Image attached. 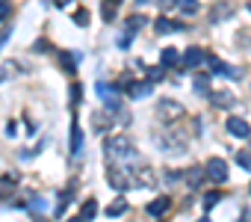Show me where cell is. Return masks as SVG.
<instances>
[{"label":"cell","instance_id":"cb8c5ba5","mask_svg":"<svg viewBox=\"0 0 251 222\" xmlns=\"http://www.w3.org/2000/svg\"><path fill=\"white\" fill-rule=\"evenodd\" d=\"M148 80H163V68H148Z\"/></svg>","mask_w":251,"mask_h":222},{"label":"cell","instance_id":"6da1fadb","mask_svg":"<svg viewBox=\"0 0 251 222\" xmlns=\"http://www.w3.org/2000/svg\"><path fill=\"white\" fill-rule=\"evenodd\" d=\"M106 154L115 157V160H130L133 157V142L127 137H112V139H106Z\"/></svg>","mask_w":251,"mask_h":222},{"label":"cell","instance_id":"8fae6325","mask_svg":"<svg viewBox=\"0 0 251 222\" xmlns=\"http://www.w3.org/2000/svg\"><path fill=\"white\" fill-rule=\"evenodd\" d=\"M166 210H169V198H154V201L148 204V213H151V216H163Z\"/></svg>","mask_w":251,"mask_h":222},{"label":"cell","instance_id":"d6986e66","mask_svg":"<svg viewBox=\"0 0 251 222\" xmlns=\"http://www.w3.org/2000/svg\"><path fill=\"white\" fill-rule=\"evenodd\" d=\"M219 201H222V193H207L204 195V210H213Z\"/></svg>","mask_w":251,"mask_h":222},{"label":"cell","instance_id":"ba28073f","mask_svg":"<svg viewBox=\"0 0 251 222\" xmlns=\"http://www.w3.org/2000/svg\"><path fill=\"white\" fill-rule=\"evenodd\" d=\"M154 27H157V33H163V36H166V33H177V30H186L180 21H172V18H157V21H154Z\"/></svg>","mask_w":251,"mask_h":222},{"label":"cell","instance_id":"30bf717a","mask_svg":"<svg viewBox=\"0 0 251 222\" xmlns=\"http://www.w3.org/2000/svg\"><path fill=\"white\" fill-rule=\"evenodd\" d=\"M80 148H83V131H80V125L74 122V125H71V154H80Z\"/></svg>","mask_w":251,"mask_h":222},{"label":"cell","instance_id":"f1b7e54d","mask_svg":"<svg viewBox=\"0 0 251 222\" xmlns=\"http://www.w3.org/2000/svg\"><path fill=\"white\" fill-rule=\"evenodd\" d=\"M248 12H251V3H248Z\"/></svg>","mask_w":251,"mask_h":222},{"label":"cell","instance_id":"603a6c76","mask_svg":"<svg viewBox=\"0 0 251 222\" xmlns=\"http://www.w3.org/2000/svg\"><path fill=\"white\" fill-rule=\"evenodd\" d=\"M9 12H12V9H9V3H6V0H0V21H6V18H9Z\"/></svg>","mask_w":251,"mask_h":222},{"label":"cell","instance_id":"d4e9b609","mask_svg":"<svg viewBox=\"0 0 251 222\" xmlns=\"http://www.w3.org/2000/svg\"><path fill=\"white\" fill-rule=\"evenodd\" d=\"M74 21H77V24H89V12H83V9L74 12Z\"/></svg>","mask_w":251,"mask_h":222},{"label":"cell","instance_id":"4fadbf2b","mask_svg":"<svg viewBox=\"0 0 251 222\" xmlns=\"http://www.w3.org/2000/svg\"><path fill=\"white\" fill-rule=\"evenodd\" d=\"M95 213H98V201H92V198H89V201L83 204V210H80V216H77V219H71V222H80V219H92Z\"/></svg>","mask_w":251,"mask_h":222},{"label":"cell","instance_id":"83f0119b","mask_svg":"<svg viewBox=\"0 0 251 222\" xmlns=\"http://www.w3.org/2000/svg\"><path fill=\"white\" fill-rule=\"evenodd\" d=\"M68 3H71V0H56V6H62V9H65Z\"/></svg>","mask_w":251,"mask_h":222},{"label":"cell","instance_id":"2e32d148","mask_svg":"<svg viewBox=\"0 0 251 222\" xmlns=\"http://www.w3.org/2000/svg\"><path fill=\"white\" fill-rule=\"evenodd\" d=\"M233 101H236V98H233L230 92H213V104H216V107H230Z\"/></svg>","mask_w":251,"mask_h":222},{"label":"cell","instance_id":"52a82bcc","mask_svg":"<svg viewBox=\"0 0 251 222\" xmlns=\"http://www.w3.org/2000/svg\"><path fill=\"white\" fill-rule=\"evenodd\" d=\"M207 65H210L216 74H225V77H230V80H236V74H239L233 65H225V62H222V59H216V56H207Z\"/></svg>","mask_w":251,"mask_h":222},{"label":"cell","instance_id":"44dd1931","mask_svg":"<svg viewBox=\"0 0 251 222\" xmlns=\"http://www.w3.org/2000/svg\"><path fill=\"white\" fill-rule=\"evenodd\" d=\"M201 175H207V169H189V178H186V181H189V184L195 187V184L201 181Z\"/></svg>","mask_w":251,"mask_h":222},{"label":"cell","instance_id":"7a4b0ae2","mask_svg":"<svg viewBox=\"0 0 251 222\" xmlns=\"http://www.w3.org/2000/svg\"><path fill=\"white\" fill-rule=\"evenodd\" d=\"M204 169H207V178L210 181H216V184H225L227 181V163L222 157H210Z\"/></svg>","mask_w":251,"mask_h":222},{"label":"cell","instance_id":"4316f807","mask_svg":"<svg viewBox=\"0 0 251 222\" xmlns=\"http://www.w3.org/2000/svg\"><path fill=\"white\" fill-rule=\"evenodd\" d=\"M112 15H115V6H112V3H106V9H103V18H106V21H112Z\"/></svg>","mask_w":251,"mask_h":222},{"label":"cell","instance_id":"7c38bea8","mask_svg":"<svg viewBox=\"0 0 251 222\" xmlns=\"http://www.w3.org/2000/svg\"><path fill=\"white\" fill-rule=\"evenodd\" d=\"M192 86H195L198 95H210V77H207V74H198V77L192 80Z\"/></svg>","mask_w":251,"mask_h":222},{"label":"cell","instance_id":"9c48e42d","mask_svg":"<svg viewBox=\"0 0 251 222\" xmlns=\"http://www.w3.org/2000/svg\"><path fill=\"white\" fill-rule=\"evenodd\" d=\"M151 92H154V80H145V83H133V86H130V98H133V101L148 98Z\"/></svg>","mask_w":251,"mask_h":222},{"label":"cell","instance_id":"ac0fdd59","mask_svg":"<svg viewBox=\"0 0 251 222\" xmlns=\"http://www.w3.org/2000/svg\"><path fill=\"white\" fill-rule=\"evenodd\" d=\"M142 24H145V18H142V15H133V18H127V24H124V30H127V33L133 36V33H136V30H139Z\"/></svg>","mask_w":251,"mask_h":222},{"label":"cell","instance_id":"277c9868","mask_svg":"<svg viewBox=\"0 0 251 222\" xmlns=\"http://www.w3.org/2000/svg\"><path fill=\"white\" fill-rule=\"evenodd\" d=\"M225 128H227V134H233V137H239V139L251 137V128H248V122H245V119H236V116H230V119L225 122Z\"/></svg>","mask_w":251,"mask_h":222},{"label":"cell","instance_id":"e0dca14e","mask_svg":"<svg viewBox=\"0 0 251 222\" xmlns=\"http://www.w3.org/2000/svg\"><path fill=\"white\" fill-rule=\"evenodd\" d=\"M124 210H127V201H124V198H115V201L106 207V213H109V216H121Z\"/></svg>","mask_w":251,"mask_h":222},{"label":"cell","instance_id":"8992f818","mask_svg":"<svg viewBox=\"0 0 251 222\" xmlns=\"http://www.w3.org/2000/svg\"><path fill=\"white\" fill-rule=\"evenodd\" d=\"M95 89H98L100 101H103V104H106L109 110H115V107H118V95H115V89H109V86H106L103 80H98V86H95Z\"/></svg>","mask_w":251,"mask_h":222},{"label":"cell","instance_id":"5bb4252c","mask_svg":"<svg viewBox=\"0 0 251 222\" xmlns=\"http://www.w3.org/2000/svg\"><path fill=\"white\" fill-rule=\"evenodd\" d=\"M175 6L180 12H186V15H195L198 12V0H175Z\"/></svg>","mask_w":251,"mask_h":222},{"label":"cell","instance_id":"484cf974","mask_svg":"<svg viewBox=\"0 0 251 222\" xmlns=\"http://www.w3.org/2000/svg\"><path fill=\"white\" fill-rule=\"evenodd\" d=\"M30 207H33V213H39V210H45L48 204H45V198H33V204H30Z\"/></svg>","mask_w":251,"mask_h":222},{"label":"cell","instance_id":"9a60e30c","mask_svg":"<svg viewBox=\"0 0 251 222\" xmlns=\"http://www.w3.org/2000/svg\"><path fill=\"white\" fill-rule=\"evenodd\" d=\"M183 56H180V51H175V48H166L163 51V65H177Z\"/></svg>","mask_w":251,"mask_h":222},{"label":"cell","instance_id":"5b68a950","mask_svg":"<svg viewBox=\"0 0 251 222\" xmlns=\"http://www.w3.org/2000/svg\"><path fill=\"white\" fill-rule=\"evenodd\" d=\"M204 59H207V54H204L201 48H186V51H183L180 65H183V68H195V65H201Z\"/></svg>","mask_w":251,"mask_h":222},{"label":"cell","instance_id":"ffe728a7","mask_svg":"<svg viewBox=\"0 0 251 222\" xmlns=\"http://www.w3.org/2000/svg\"><path fill=\"white\" fill-rule=\"evenodd\" d=\"M236 163H239L242 169H248V172H251V154H248V151H239V154H236Z\"/></svg>","mask_w":251,"mask_h":222},{"label":"cell","instance_id":"7402d4cb","mask_svg":"<svg viewBox=\"0 0 251 222\" xmlns=\"http://www.w3.org/2000/svg\"><path fill=\"white\" fill-rule=\"evenodd\" d=\"M80 95H83V89H80V83H74L71 86V104H80Z\"/></svg>","mask_w":251,"mask_h":222},{"label":"cell","instance_id":"3957f363","mask_svg":"<svg viewBox=\"0 0 251 222\" xmlns=\"http://www.w3.org/2000/svg\"><path fill=\"white\" fill-rule=\"evenodd\" d=\"M124 172H127V169H118V166H109V175H106V181L118 190V193H124V190H127L136 178H130V175H124Z\"/></svg>","mask_w":251,"mask_h":222}]
</instances>
